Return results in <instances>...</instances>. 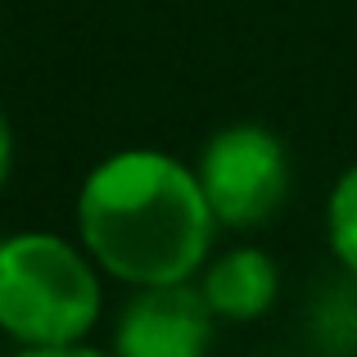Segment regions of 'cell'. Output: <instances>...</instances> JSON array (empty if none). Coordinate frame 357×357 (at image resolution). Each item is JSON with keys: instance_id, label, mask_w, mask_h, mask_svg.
I'll list each match as a JSON object with an SVG mask.
<instances>
[{"instance_id": "6da1fadb", "label": "cell", "mask_w": 357, "mask_h": 357, "mask_svg": "<svg viewBox=\"0 0 357 357\" xmlns=\"http://www.w3.org/2000/svg\"><path fill=\"white\" fill-rule=\"evenodd\" d=\"M77 240L109 280L131 289L195 280L213 258V218L195 163L154 145L100 158L77 185Z\"/></svg>"}, {"instance_id": "7a4b0ae2", "label": "cell", "mask_w": 357, "mask_h": 357, "mask_svg": "<svg viewBox=\"0 0 357 357\" xmlns=\"http://www.w3.org/2000/svg\"><path fill=\"white\" fill-rule=\"evenodd\" d=\"M105 312V271L59 231L0 236V335L18 349L82 344Z\"/></svg>"}, {"instance_id": "3957f363", "label": "cell", "mask_w": 357, "mask_h": 357, "mask_svg": "<svg viewBox=\"0 0 357 357\" xmlns=\"http://www.w3.org/2000/svg\"><path fill=\"white\" fill-rule=\"evenodd\" d=\"M195 176L218 227L258 231L285 208L294 190V163L285 140L262 122H231L204 140Z\"/></svg>"}, {"instance_id": "277c9868", "label": "cell", "mask_w": 357, "mask_h": 357, "mask_svg": "<svg viewBox=\"0 0 357 357\" xmlns=\"http://www.w3.org/2000/svg\"><path fill=\"white\" fill-rule=\"evenodd\" d=\"M218 317L204 303L199 285H149L122 303L114 321V353L118 357H208Z\"/></svg>"}, {"instance_id": "5b68a950", "label": "cell", "mask_w": 357, "mask_h": 357, "mask_svg": "<svg viewBox=\"0 0 357 357\" xmlns=\"http://www.w3.org/2000/svg\"><path fill=\"white\" fill-rule=\"evenodd\" d=\"M204 303L218 321H262L280 298V267L258 244H236V249L213 253L195 276Z\"/></svg>"}, {"instance_id": "8992f818", "label": "cell", "mask_w": 357, "mask_h": 357, "mask_svg": "<svg viewBox=\"0 0 357 357\" xmlns=\"http://www.w3.org/2000/svg\"><path fill=\"white\" fill-rule=\"evenodd\" d=\"M326 240H331V253L344 267V276L357 280V163L344 167L340 181L331 185V199H326Z\"/></svg>"}, {"instance_id": "52a82bcc", "label": "cell", "mask_w": 357, "mask_h": 357, "mask_svg": "<svg viewBox=\"0 0 357 357\" xmlns=\"http://www.w3.org/2000/svg\"><path fill=\"white\" fill-rule=\"evenodd\" d=\"M18 357H118V353L82 340V344H50V349H18Z\"/></svg>"}, {"instance_id": "ba28073f", "label": "cell", "mask_w": 357, "mask_h": 357, "mask_svg": "<svg viewBox=\"0 0 357 357\" xmlns=\"http://www.w3.org/2000/svg\"><path fill=\"white\" fill-rule=\"evenodd\" d=\"M9 172H14V127H9V114L0 109V190H5Z\"/></svg>"}]
</instances>
